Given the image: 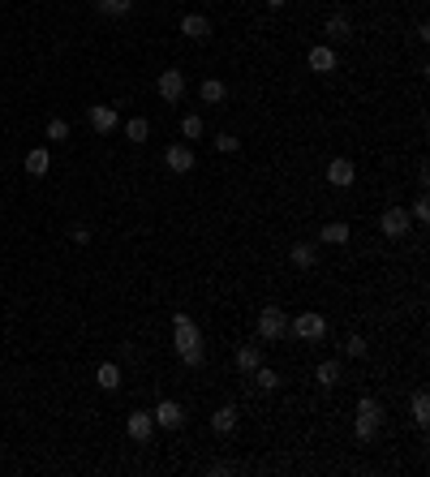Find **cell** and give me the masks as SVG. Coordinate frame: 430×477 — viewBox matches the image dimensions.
<instances>
[{
	"instance_id": "obj_1",
	"label": "cell",
	"mask_w": 430,
	"mask_h": 477,
	"mask_svg": "<svg viewBox=\"0 0 430 477\" xmlns=\"http://www.w3.org/2000/svg\"><path fill=\"white\" fill-rule=\"evenodd\" d=\"M172 336H176V357L185 366H202L207 357V348H202V336H198V322L190 314H176L172 318Z\"/></svg>"
},
{
	"instance_id": "obj_2",
	"label": "cell",
	"mask_w": 430,
	"mask_h": 477,
	"mask_svg": "<svg viewBox=\"0 0 430 477\" xmlns=\"http://www.w3.org/2000/svg\"><path fill=\"white\" fill-rule=\"evenodd\" d=\"M378 425H383V409H378V400H362L358 405V439L362 443H370L374 435H378Z\"/></svg>"
},
{
	"instance_id": "obj_3",
	"label": "cell",
	"mask_w": 430,
	"mask_h": 477,
	"mask_svg": "<svg viewBox=\"0 0 430 477\" xmlns=\"http://www.w3.org/2000/svg\"><path fill=\"white\" fill-rule=\"evenodd\" d=\"M378 228H383V237H392V241H404V237H409V228H413V215L404 211V207H387L383 219H378Z\"/></svg>"
},
{
	"instance_id": "obj_4",
	"label": "cell",
	"mask_w": 430,
	"mask_h": 477,
	"mask_svg": "<svg viewBox=\"0 0 430 477\" xmlns=\"http://www.w3.org/2000/svg\"><path fill=\"white\" fill-rule=\"evenodd\" d=\"M289 331H293L297 340H323V336H327V318H323L318 310H301V318L289 322Z\"/></svg>"
},
{
	"instance_id": "obj_5",
	"label": "cell",
	"mask_w": 430,
	"mask_h": 477,
	"mask_svg": "<svg viewBox=\"0 0 430 477\" xmlns=\"http://www.w3.org/2000/svg\"><path fill=\"white\" fill-rule=\"evenodd\" d=\"M259 336H263V340H284V336H289V314H284L280 306H267V310L259 314Z\"/></svg>"
},
{
	"instance_id": "obj_6",
	"label": "cell",
	"mask_w": 430,
	"mask_h": 477,
	"mask_svg": "<svg viewBox=\"0 0 430 477\" xmlns=\"http://www.w3.org/2000/svg\"><path fill=\"white\" fill-rule=\"evenodd\" d=\"M151 417H155V425H164V430H181L185 425V409L176 405V400H160V405L151 409Z\"/></svg>"
},
{
	"instance_id": "obj_7",
	"label": "cell",
	"mask_w": 430,
	"mask_h": 477,
	"mask_svg": "<svg viewBox=\"0 0 430 477\" xmlns=\"http://www.w3.org/2000/svg\"><path fill=\"white\" fill-rule=\"evenodd\" d=\"M155 86H160V99H164V104H176V99L185 95V73H181V69H164Z\"/></svg>"
},
{
	"instance_id": "obj_8",
	"label": "cell",
	"mask_w": 430,
	"mask_h": 477,
	"mask_svg": "<svg viewBox=\"0 0 430 477\" xmlns=\"http://www.w3.org/2000/svg\"><path fill=\"white\" fill-rule=\"evenodd\" d=\"M86 120H91V130H95V134H112L121 116H116V108H112V104H95V108L86 112Z\"/></svg>"
},
{
	"instance_id": "obj_9",
	"label": "cell",
	"mask_w": 430,
	"mask_h": 477,
	"mask_svg": "<svg viewBox=\"0 0 430 477\" xmlns=\"http://www.w3.org/2000/svg\"><path fill=\"white\" fill-rule=\"evenodd\" d=\"M181 35L194 39V43H207V39H211V22L202 17V13H185V17H181Z\"/></svg>"
},
{
	"instance_id": "obj_10",
	"label": "cell",
	"mask_w": 430,
	"mask_h": 477,
	"mask_svg": "<svg viewBox=\"0 0 430 477\" xmlns=\"http://www.w3.org/2000/svg\"><path fill=\"white\" fill-rule=\"evenodd\" d=\"M164 164H168V172H190L194 168V150L185 142H176V146L164 150Z\"/></svg>"
},
{
	"instance_id": "obj_11",
	"label": "cell",
	"mask_w": 430,
	"mask_h": 477,
	"mask_svg": "<svg viewBox=\"0 0 430 477\" xmlns=\"http://www.w3.org/2000/svg\"><path fill=\"white\" fill-rule=\"evenodd\" d=\"M125 430H130V439H134V443H146V439H151V430H155V417H151V413H130Z\"/></svg>"
},
{
	"instance_id": "obj_12",
	"label": "cell",
	"mask_w": 430,
	"mask_h": 477,
	"mask_svg": "<svg viewBox=\"0 0 430 477\" xmlns=\"http://www.w3.org/2000/svg\"><path fill=\"white\" fill-rule=\"evenodd\" d=\"M306 65H310L314 73H332V69H336V47H327V43L310 47V56H306Z\"/></svg>"
},
{
	"instance_id": "obj_13",
	"label": "cell",
	"mask_w": 430,
	"mask_h": 477,
	"mask_svg": "<svg viewBox=\"0 0 430 477\" xmlns=\"http://www.w3.org/2000/svg\"><path fill=\"white\" fill-rule=\"evenodd\" d=\"M353 177H358V168H353L348 159H332V164H327V181H332L336 189L353 185Z\"/></svg>"
},
{
	"instance_id": "obj_14",
	"label": "cell",
	"mask_w": 430,
	"mask_h": 477,
	"mask_svg": "<svg viewBox=\"0 0 430 477\" xmlns=\"http://www.w3.org/2000/svg\"><path fill=\"white\" fill-rule=\"evenodd\" d=\"M237 421H241L237 409H233V405H224V409L211 413V430H215V435H233V430H237Z\"/></svg>"
},
{
	"instance_id": "obj_15",
	"label": "cell",
	"mask_w": 430,
	"mask_h": 477,
	"mask_svg": "<svg viewBox=\"0 0 430 477\" xmlns=\"http://www.w3.org/2000/svg\"><path fill=\"white\" fill-rule=\"evenodd\" d=\"M47 168H52V155H47L43 146L26 150V172H31V177H47Z\"/></svg>"
},
{
	"instance_id": "obj_16",
	"label": "cell",
	"mask_w": 430,
	"mask_h": 477,
	"mask_svg": "<svg viewBox=\"0 0 430 477\" xmlns=\"http://www.w3.org/2000/svg\"><path fill=\"white\" fill-rule=\"evenodd\" d=\"M95 383H99V387H104V391H116V387H121V366H112V361H104V366H99V370H95Z\"/></svg>"
},
{
	"instance_id": "obj_17",
	"label": "cell",
	"mask_w": 430,
	"mask_h": 477,
	"mask_svg": "<svg viewBox=\"0 0 430 477\" xmlns=\"http://www.w3.org/2000/svg\"><path fill=\"white\" fill-rule=\"evenodd\" d=\"M289 258H293V263H297L301 271H306V267H314V263H318V254H314V245H310V241H297V245L289 249Z\"/></svg>"
},
{
	"instance_id": "obj_18",
	"label": "cell",
	"mask_w": 430,
	"mask_h": 477,
	"mask_svg": "<svg viewBox=\"0 0 430 477\" xmlns=\"http://www.w3.org/2000/svg\"><path fill=\"white\" fill-rule=\"evenodd\" d=\"M198 95H202V104H224V95H229V86H224L220 78H207L198 86Z\"/></svg>"
},
{
	"instance_id": "obj_19",
	"label": "cell",
	"mask_w": 430,
	"mask_h": 477,
	"mask_svg": "<svg viewBox=\"0 0 430 477\" xmlns=\"http://www.w3.org/2000/svg\"><path fill=\"white\" fill-rule=\"evenodd\" d=\"M259 366H263V353H259L254 344H245L241 353H237V370H241V374H254Z\"/></svg>"
},
{
	"instance_id": "obj_20",
	"label": "cell",
	"mask_w": 430,
	"mask_h": 477,
	"mask_svg": "<svg viewBox=\"0 0 430 477\" xmlns=\"http://www.w3.org/2000/svg\"><path fill=\"white\" fill-rule=\"evenodd\" d=\"M318 241H327V245H344L348 241V224H323V233H318Z\"/></svg>"
},
{
	"instance_id": "obj_21",
	"label": "cell",
	"mask_w": 430,
	"mask_h": 477,
	"mask_svg": "<svg viewBox=\"0 0 430 477\" xmlns=\"http://www.w3.org/2000/svg\"><path fill=\"white\" fill-rule=\"evenodd\" d=\"M314 379H318L323 387H336V383L344 379V374H340V361H323V366L314 370Z\"/></svg>"
},
{
	"instance_id": "obj_22",
	"label": "cell",
	"mask_w": 430,
	"mask_h": 477,
	"mask_svg": "<svg viewBox=\"0 0 430 477\" xmlns=\"http://www.w3.org/2000/svg\"><path fill=\"white\" fill-rule=\"evenodd\" d=\"M327 35H332L336 43H340V39H348V35H353V22H348L344 13H336V17H327Z\"/></svg>"
},
{
	"instance_id": "obj_23",
	"label": "cell",
	"mask_w": 430,
	"mask_h": 477,
	"mask_svg": "<svg viewBox=\"0 0 430 477\" xmlns=\"http://www.w3.org/2000/svg\"><path fill=\"white\" fill-rule=\"evenodd\" d=\"M95 9L108 13V17H125V13L134 9V0H95Z\"/></svg>"
},
{
	"instance_id": "obj_24",
	"label": "cell",
	"mask_w": 430,
	"mask_h": 477,
	"mask_svg": "<svg viewBox=\"0 0 430 477\" xmlns=\"http://www.w3.org/2000/svg\"><path fill=\"white\" fill-rule=\"evenodd\" d=\"M125 138H130V142H146V138H151V120L130 116V125H125Z\"/></svg>"
},
{
	"instance_id": "obj_25",
	"label": "cell",
	"mask_w": 430,
	"mask_h": 477,
	"mask_svg": "<svg viewBox=\"0 0 430 477\" xmlns=\"http://www.w3.org/2000/svg\"><path fill=\"white\" fill-rule=\"evenodd\" d=\"M409 409H413V421H417V425H426V421H430V396H426V391H417Z\"/></svg>"
},
{
	"instance_id": "obj_26",
	"label": "cell",
	"mask_w": 430,
	"mask_h": 477,
	"mask_svg": "<svg viewBox=\"0 0 430 477\" xmlns=\"http://www.w3.org/2000/svg\"><path fill=\"white\" fill-rule=\"evenodd\" d=\"M254 383H259L263 391H275V387H280V374L267 370V366H259V370H254Z\"/></svg>"
},
{
	"instance_id": "obj_27",
	"label": "cell",
	"mask_w": 430,
	"mask_h": 477,
	"mask_svg": "<svg viewBox=\"0 0 430 477\" xmlns=\"http://www.w3.org/2000/svg\"><path fill=\"white\" fill-rule=\"evenodd\" d=\"M344 353H348V357H366V340H362V336H348V340H344Z\"/></svg>"
},
{
	"instance_id": "obj_28",
	"label": "cell",
	"mask_w": 430,
	"mask_h": 477,
	"mask_svg": "<svg viewBox=\"0 0 430 477\" xmlns=\"http://www.w3.org/2000/svg\"><path fill=\"white\" fill-rule=\"evenodd\" d=\"M47 138H52V142H65V138H69V125H65V120H47Z\"/></svg>"
},
{
	"instance_id": "obj_29",
	"label": "cell",
	"mask_w": 430,
	"mask_h": 477,
	"mask_svg": "<svg viewBox=\"0 0 430 477\" xmlns=\"http://www.w3.org/2000/svg\"><path fill=\"white\" fill-rule=\"evenodd\" d=\"M409 215H413L417 224H426V219H430V198H426V194H422L417 203H413V211H409Z\"/></svg>"
},
{
	"instance_id": "obj_30",
	"label": "cell",
	"mask_w": 430,
	"mask_h": 477,
	"mask_svg": "<svg viewBox=\"0 0 430 477\" xmlns=\"http://www.w3.org/2000/svg\"><path fill=\"white\" fill-rule=\"evenodd\" d=\"M181 134H185V138H202V120H198V116H185V120H181Z\"/></svg>"
},
{
	"instance_id": "obj_31",
	"label": "cell",
	"mask_w": 430,
	"mask_h": 477,
	"mask_svg": "<svg viewBox=\"0 0 430 477\" xmlns=\"http://www.w3.org/2000/svg\"><path fill=\"white\" fill-rule=\"evenodd\" d=\"M69 241H73V245H86V241H91V228H86V224H73V228H69Z\"/></svg>"
},
{
	"instance_id": "obj_32",
	"label": "cell",
	"mask_w": 430,
	"mask_h": 477,
	"mask_svg": "<svg viewBox=\"0 0 430 477\" xmlns=\"http://www.w3.org/2000/svg\"><path fill=\"white\" fill-rule=\"evenodd\" d=\"M215 146H220V150H237V146H241V138H233V134H220V138H215Z\"/></svg>"
},
{
	"instance_id": "obj_33",
	"label": "cell",
	"mask_w": 430,
	"mask_h": 477,
	"mask_svg": "<svg viewBox=\"0 0 430 477\" xmlns=\"http://www.w3.org/2000/svg\"><path fill=\"white\" fill-rule=\"evenodd\" d=\"M267 9H284V0H267Z\"/></svg>"
}]
</instances>
